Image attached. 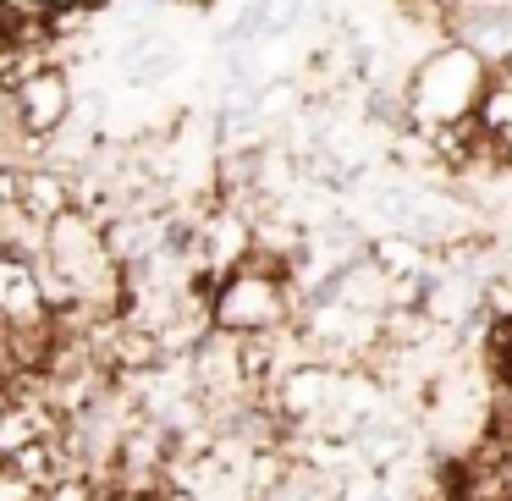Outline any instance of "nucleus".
<instances>
[{"mask_svg":"<svg viewBox=\"0 0 512 501\" xmlns=\"http://www.w3.org/2000/svg\"><path fill=\"white\" fill-rule=\"evenodd\" d=\"M276 314H281L276 281L259 276V270L232 276V287H226V298H221V320H226V325H270Z\"/></svg>","mask_w":512,"mask_h":501,"instance_id":"nucleus-1","label":"nucleus"},{"mask_svg":"<svg viewBox=\"0 0 512 501\" xmlns=\"http://www.w3.org/2000/svg\"><path fill=\"white\" fill-rule=\"evenodd\" d=\"M39 303H45V281H39V270H28L23 259H0V309L17 314V320H34Z\"/></svg>","mask_w":512,"mask_h":501,"instance_id":"nucleus-2","label":"nucleus"},{"mask_svg":"<svg viewBox=\"0 0 512 501\" xmlns=\"http://www.w3.org/2000/svg\"><path fill=\"white\" fill-rule=\"evenodd\" d=\"M292 23H298V0H259V6H248V12L237 17L232 39L237 45H248V39H276V34H287Z\"/></svg>","mask_w":512,"mask_h":501,"instance_id":"nucleus-3","label":"nucleus"},{"mask_svg":"<svg viewBox=\"0 0 512 501\" xmlns=\"http://www.w3.org/2000/svg\"><path fill=\"white\" fill-rule=\"evenodd\" d=\"M17 105H23L28 127H50L61 116V78H34L23 94H17Z\"/></svg>","mask_w":512,"mask_h":501,"instance_id":"nucleus-4","label":"nucleus"}]
</instances>
